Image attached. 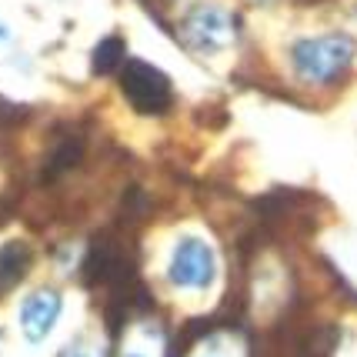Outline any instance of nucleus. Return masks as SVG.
<instances>
[{
	"label": "nucleus",
	"instance_id": "6",
	"mask_svg": "<svg viewBox=\"0 0 357 357\" xmlns=\"http://www.w3.org/2000/svg\"><path fill=\"white\" fill-rule=\"evenodd\" d=\"M84 154V147H80L77 137H63L57 140V147L47 154V164H44V181H54V177H61L63 171H70L74 164L80 160Z\"/></svg>",
	"mask_w": 357,
	"mask_h": 357
},
{
	"label": "nucleus",
	"instance_id": "7",
	"mask_svg": "<svg viewBox=\"0 0 357 357\" xmlns=\"http://www.w3.org/2000/svg\"><path fill=\"white\" fill-rule=\"evenodd\" d=\"M121 61H124V37H104L91 57L93 74H114Z\"/></svg>",
	"mask_w": 357,
	"mask_h": 357
},
{
	"label": "nucleus",
	"instance_id": "2",
	"mask_svg": "<svg viewBox=\"0 0 357 357\" xmlns=\"http://www.w3.org/2000/svg\"><path fill=\"white\" fill-rule=\"evenodd\" d=\"M121 91L140 114H167L174 100L171 80L164 70H157L154 63L127 61L121 70Z\"/></svg>",
	"mask_w": 357,
	"mask_h": 357
},
{
	"label": "nucleus",
	"instance_id": "5",
	"mask_svg": "<svg viewBox=\"0 0 357 357\" xmlns=\"http://www.w3.org/2000/svg\"><path fill=\"white\" fill-rule=\"evenodd\" d=\"M31 261H33V250L27 248L24 241H7V244L0 248V294L17 287L20 280L27 278Z\"/></svg>",
	"mask_w": 357,
	"mask_h": 357
},
{
	"label": "nucleus",
	"instance_id": "3",
	"mask_svg": "<svg viewBox=\"0 0 357 357\" xmlns=\"http://www.w3.org/2000/svg\"><path fill=\"white\" fill-rule=\"evenodd\" d=\"M167 278L171 284L187 287V291H207L218 278V257H214L211 244L201 237H181L174 244Z\"/></svg>",
	"mask_w": 357,
	"mask_h": 357
},
{
	"label": "nucleus",
	"instance_id": "8",
	"mask_svg": "<svg viewBox=\"0 0 357 357\" xmlns=\"http://www.w3.org/2000/svg\"><path fill=\"white\" fill-rule=\"evenodd\" d=\"M61 357H97L91 347H84V344H70V347H63Z\"/></svg>",
	"mask_w": 357,
	"mask_h": 357
},
{
	"label": "nucleus",
	"instance_id": "1",
	"mask_svg": "<svg viewBox=\"0 0 357 357\" xmlns=\"http://www.w3.org/2000/svg\"><path fill=\"white\" fill-rule=\"evenodd\" d=\"M354 57V40L344 33L311 37L294 44V67L307 80H334Z\"/></svg>",
	"mask_w": 357,
	"mask_h": 357
},
{
	"label": "nucleus",
	"instance_id": "4",
	"mask_svg": "<svg viewBox=\"0 0 357 357\" xmlns=\"http://www.w3.org/2000/svg\"><path fill=\"white\" fill-rule=\"evenodd\" d=\"M57 317H61V294L50 291V287L33 291V294L24 297V304H20V331H24V337L31 344L44 341L47 334L54 331Z\"/></svg>",
	"mask_w": 357,
	"mask_h": 357
}]
</instances>
